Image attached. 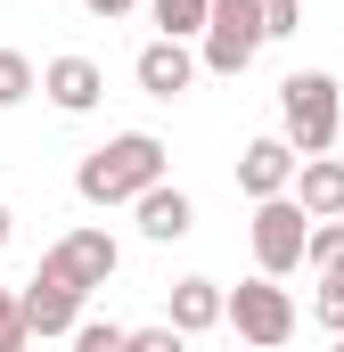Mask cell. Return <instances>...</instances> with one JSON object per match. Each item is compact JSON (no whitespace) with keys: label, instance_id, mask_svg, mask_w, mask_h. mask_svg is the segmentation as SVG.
<instances>
[{"label":"cell","instance_id":"1","mask_svg":"<svg viewBox=\"0 0 344 352\" xmlns=\"http://www.w3.org/2000/svg\"><path fill=\"white\" fill-rule=\"evenodd\" d=\"M164 180V140L156 131H115L107 148H90L74 164V197L83 205H131Z\"/></svg>","mask_w":344,"mask_h":352},{"label":"cell","instance_id":"2","mask_svg":"<svg viewBox=\"0 0 344 352\" xmlns=\"http://www.w3.org/2000/svg\"><path fill=\"white\" fill-rule=\"evenodd\" d=\"M336 131H344V90L336 74H287L279 82V140L295 148V156H328L336 148Z\"/></svg>","mask_w":344,"mask_h":352},{"label":"cell","instance_id":"3","mask_svg":"<svg viewBox=\"0 0 344 352\" xmlns=\"http://www.w3.org/2000/svg\"><path fill=\"white\" fill-rule=\"evenodd\" d=\"M255 50H262L255 0H213V8H205V33H197V66L222 74V82H238V74L255 66Z\"/></svg>","mask_w":344,"mask_h":352},{"label":"cell","instance_id":"4","mask_svg":"<svg viewBox=\"0 0 344 352\" xmlns=\"http://www.w3.org/2000/svg\"><path fill=\"white\" fill-rule=\"evenodd\" d=\"M246 238H255V278H287V270H303L312 213H303L295 197H262L255 221H246Z\"/></svg>","mask_w":344,"mask_h":352},{"label":"cell","instance_id":"5","mask_svg":"<svg viewBox=\"0 0 344 352\" xmlns=\"http://www.w3.org/2000/svg\"><path fill=\"white\" fill-rule=\"evenodd\" d=\"M222 320H230L246 344H262V352H279L287 336H295V303H287L279 278H246V287H230V295H222Z\"/></svg>","mask_w":344,"mask_h":352},{"label":"cell","instance_id":"6","mask_svg":"<svg viewBox=\"0 0 344 352\" xmlns=\"http://www.w3.org/2000/svg\"><path fill=\"white\" fill-rule=\"evenodd\" d=\"M115 270H123V246H115L107 230H66V238L41 254V278H58V287H74V295L107 287Z\"/></svg>","mask_w":344,"mask_h":352},{"label":"cell","instance_id":"7","mask_svg":"<svg viewBox=\"0 0 344 352\" xmlns=\"http://www.w3.org/2000/svg\"><path fill=\"white\" fill-rule=\"evenodd\" d=\"M33 90L58 107V115H90L98 98H107V74H98V58H83V50H66V58H50L41 74H33Z\"/></svg>","mask_w":344,"mask_h":352},{"label":"cell","instance_id":"8","mask_svg":"<svg viewBox=\"0 0 344 352\" xmlns=\"http://www.w3.org/2000/svg\"><path fill=\"white\" fill-rule=\"evenodd\" d=\"M295 164H303V156H295V148H287L279 131L246 140V148H238V197H255V205H262V197H287Z\"/></svg>","mask_w":344,"mask_h":352},{"label":"cell","instance_id":"9","mask_svg":"<svg viewBox=\"0 0 344 352\" xmlns=\"http://www.w3.org/2000/svg\"><path fill=\"white\" fill-rule=\"evenodd\" d=\"M17 303H25V336H74V320H83V295L58 287V278H41V270L25 278Z\"/></svg>","mask_w":344,"mask_h":352},{"label":"cell","instance_id":"10","mask_svg":"<svg viewBox=\"0 0 344 352\" xmlns=\"http://www.w3.org/2000/svg\"><path fill=\"white\" fill-rule=\"evenodd\" d=\"M287 197H295L312 221H344V156H303L295 180H287Z\"/></svg>","mask_w":344,"mask_h":352},{"label":"cell","instance_id":"11","mask_svg":"<svg viewBox=\"0 0 344 352\" xmlns=\"http://www.w3.org/2000/svg\"><path fill=\"white\" fill-rule=\"evenodd\" d=\"M131 221H140V238H156V246H172V238H189V230H197V205H189V188H172V180H156L148 197H131Z\"/></svg>","mask_w":344,"mask_h":352},{"label":"cell","instance_id":"12","mask_svg":"<svg viewBox=\"0 0 344 352\" xmlns=\"http://www.w3.org/2000/svg\"><path fill=\"white\" fill-rule=\"evenodd\" d=\"M131 74H140L148 98H180V90L197 82V50H189V41H148V50L131 58Z\"/></svg>","mask_w":344,"mask_h":352},{"label":"cell","instance_id":"13","mask_svg":"<svg viewBox=\"0 0 344 352\" xmlns=\"http://www.w3.org/2000/svg\"><path fill=\"white\" fill-rule=\"evenodd\" d=\"M164 328H172V336H205V328H222V278H172Z\"/></svg>","mask_w":344,"mask_h":352},{"label":"cell","instance_id":"14","mask_svg":"<svg viewBox=\"0 0 344 352\" xmlns=\"http://www.w3.org/2000/svg\"><path fill=\"white\" fill-rule=\"evenodd\" d=\"M205 8H213V0H148L156 41H197V33H205Z\"/></svg>","mask_w":344,"mask_h":352},{"label":"cell","instance_id":"15","mask_svg":"<svg viewBox=\"0 0 344 352\" xmlns=\"http://www.w3.org/2000/svg\"><path fill=\"white\" fill-rule=\"evenodd\" d=\"M303 263L320 270V278H344V221H312V238H303Z\"/></svg>","mask_w":344,"mask_h":352},{"label":"cell","instance_id":"16","mask_svg":"<svg viewBox=\"0 0 344 352\" xmlns=\"http://www.w3.org/2000/svg\"><path fill=\"white\" fill-rule=\"evenodd\" d=\"M255 25H262V41L303 33V0H255Z\"/></svg>","mask_w":344,"mask_h":352},{"label":"cell","instance_id":"17","mask_svg":"<svg viewBox=\"0 0 344 352\" xmlns=\"http://www.w3.org/2000/svg\"><path fill=\"white\" fill-rule=\"evenodd\" d=\"M25 98H33V58L0 50V107H25Z\"/></svg>","mask_w":344,"mask_h":352},{"label":"cell","instance_id":"18","mask_svg":"<svg viewBox=\"0 0 344 352\" xmlns=\"http://www.w3.org/2000/svg\"><path fill=\"white\" fill-rule=\"evenodd\" d=\"M131 328H115V320H74V352H123Z\"/></svg>","mask_w":344,"mask_h":352},{"label":"cell","instance_id":"19","mask_svg":"<svg viewBox=\"0 0 344 352\" xmlns=\"http://www.w3.org/2000/svg\"><path fill=\"white\" fill-rule=\"evenodd\" d=\"M312 320H320L328 336H344V278H320V295H312Z\"/></svg>","mask_w":344,"mask_h":352},{"label":"cell","instance_id":"20","mask_svg":"<svg viewBox=\"0 0 344 352\" xmlns=\"http://www.w3.org/2000/svg\"><path fill=\"white\" fill-rule=\"evenodd\" d=\"M123 352H189V336H172V328H131Z\"/></svg>","mask_w":344,"mask_h":352},{"label":"cell","instance_id":"21","mask_svg":"<svg viewBox=\"0 0 344 352\" xmlns=\"http://www.w3.org/2000/svg\"><path fill=\"white\" fill-rule=\"evenodd\" d=\"M8 344H33V336H25V303L0 287V352H8Z\"/></svg>","mask_w":344,"mask_h":352},{"label":"cell","instance_id":"22","mask_svg":"<svg viewBox=\"0 0 344 352\" xmlns=\"http://www.w3.org/2000/svg\"><path fill=\"white\" fill-rule=\"evenodd\" d=\"M90 16H98V25H115V16H131V8H140V0H83Z\"/></svg>","mask_w":344,"mask_h":352},{"label":"cell","instance_id":"23","mask_svg":"<svg viewBox=\"0 0 344 352\" xmlns=\"http://www.w3.org/2000/svg\"><path fill=\"white\" fill-rule=\"evenodd\" d=\"M8 238H17V213H8V205H0V246H8Z\"/></svg>","mask_w":344,"mask_h":352},{"label":"cell","instance_id":"24","mask_svg":"<svg viewBox=\"0 0 344 352\" xmlns=\"http://www.w3.org/2000/svg\"><path fill=\"white\" fill-rule=\"evenodd\" d=\"M8 352H25V344H8Z\"/></svg>","mask_w":344,"mask_h":352},{"label":"cell","instance_id":"25","mask_svg":"<svg viewBox=\"0 0 344 352\" xmlns=\"http://www.w3.org/2000/svg\"><path fill=\"white\" fill-rule=\"evenodd\" d=\"M336 352H344V336H336Z\"/></svg>","mask_w":344,"mask_h":352}]
</instances>
